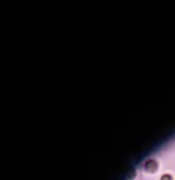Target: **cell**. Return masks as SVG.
<instances>
[{"label":"cell","instance_id":"1","mask_svg":"<svg viewBox=\"0 0 175 180\" xmlns=\"http://www.w3.org/2000/svg\"><path fill=\"white\" fill-rule=\"evenodd\" d=\"M145 168H146L147 171H153V169L156 168V163H155L154 160H149V161H147V163L145 164Z\"/></svg>","mask_w":175,"mask_h":180},{"label":"cell","instance_id":"2","mask_svg":"<svg viewBox=\"0 0 175 180\" xmlns=\"http://www.w3.org/2000/svg\"><path fill=\"white\" fill-rule=\"evenodd\" d=\"M161 180H172V177L169 174H164L161 177Z\"/></svg>","mask_w":175,"mask_h":180}]
</instances>
